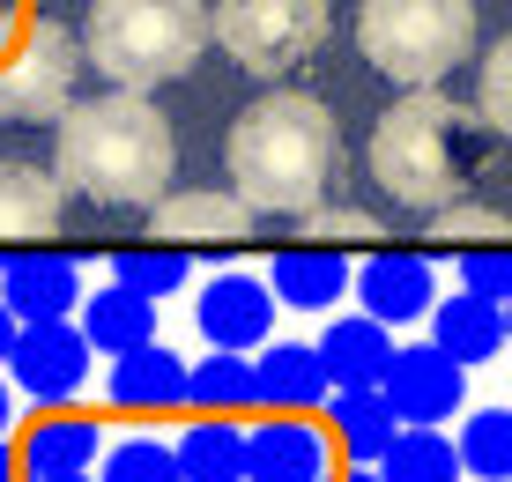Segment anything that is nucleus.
Wrapping results in <instances>:
<instances>
[{
  "label": "nucleus",
  "instance_id": "obj_1",
  "mask_svg": "<svg viewBox=\"0 0 512 482\" xmlns=\"http://www.w3.org/2000/svg\"><path fill=\"white\" fill-rule=\"evenodd\" d=\"M334 164H342V127L320 97L305 89H268L260 104H245L223 134V171L231 193L253 216H312L327 193Z\"/></svg>",
  "mask_w": 512,
  "mask_h": 482
},
{
  "label": "nucleus",
  "instance_id": "obj_2",
  "mask_svg": "<svg viewBox=\"0 0 512 482\" xmlns=\"http://www.w3.org/2000/svg\"><path fill=\"white\" fill-rule=\"evenodd\" d=\"M60 164L52 178L75 186L82 201L97 208H156L179 171V141H171V119L156 112L134 89H112V97L67 104L60 112Z\"/></svg>",
  "mask_w": 512,
  "mask_h": 482
},
{
  "label": "nucleus",
  "instance_id": "obj_3",
  "mask_svg": "<svg viewBox=\"0 0 512 482\" xmlns=\"http://www.w3.org/2000/svg\"><path fill=\"white\" fill-rule=\"evenodd\" d=\"M475 156H483V112L438 97V89H409L372 127V178L409 216H446L468 193Z\"/></svg>",
  "mask_w": 512,
  "mask_h": 482
},
{
  "label": "nucleus",
  "instance_id": "obj_4",
  "mask_svg": "<svg viewBox=\"0 0 512 482\" xmlns=\"http://www.w3.org/2000/svg\"><path fill=\"white\" fill-rule=\"evenodd\" d=\"M208 45V8L201 0H90L82 60L112 89H156L179 82Z\"/></svg>",
  "mask_w": 512,
  "mask_h": 482
},
{
  "label": "nucleus",
  "instance_id": "obj_5",
  "mask_svg": "<svg viewBox=\"0 0 512 482\" xmlns=\"http://www.w3.org/2000/svg\"><path fill=\"white\" fill-rule=\"evenodd\" d=\"M357 45L386 82L438 89L475 52V8L468 0H364Z\"/></svg>",
  "mask_w": 512,
  "mask_h": 482
},
{
  "label": "nucleus",
  "instance_id": "obj_6",
  "mask_svg": "<svg viewBox=\"0 0 512 482\" xmlns=\"http://www.w3.org/2000/svg\"><path fill=\"white\" fill-rule=\"evenodd\" d=\"M208 30L223 38V52L245 75H290L327 45L334 8L327 0H216Z\"/></svg>",
  "mask_w": 512,
  "mask_h": 482
},
{
  "label": "nucleus",
  "instance_id": "obj_7",
  "mask_svg": "<svg viewBox=\"0 0 512 482\" xmlns=\"http://www.w3.org/2000/svg\"><path fill=\"white\" fill-rule=\"evenodd\" d=\"M82 45L60 23H30L23 45L0 60V119H60L75 104Z\"/></svg>",
  "mask_w": 512,
  "mask_h": 482
},
{
  "label": "nucleus",
  "instance_id": "obj_8",
  "mask_svg": "<svg viewBox=\"0 0 512 482\" xmlns=\"http://www.w3.org/2000/svg\"><path fill=\"white\" fill-rule=\"evenodd\" d=\"M379 394L401 416V431H438V423L461 416V401H468V364H453L438 342H409V349H394Z\"/></svg>",
  "mask_w": 512,
  "mask_h": 482
},
{
  "label": "nucleus",
  "instance_id": "obj_9",
  "mask_svg": "<svg viewBox=\"0 0 512 482\" xmlns=\"http://www.w3.org/2000/svg\"><path fill=\"white\" fill-rule=\"evenodd\" d=\"M90 334L82 327H67V319H38V327H23L15 334V356H8V371H15V386H23L30 401H75L82 386H90Z\"/></svg>",
  "mask_w": 512,
  "mask_h": 482
},
{
  "label": "nucleus",
  "instance_id": "obj_10",
  "mask_svg": "<svg viewBox=\"0 0 512 482\" xmlns=\"http://www.w3.org/2000/svg\"><path fill=\"white\" fill-rule=\"evenodd\" d=\"M275 290L260 275H245V267H231V275H208L201 282V334L208 349H231V356H253L268 349L275 334Z\"/></svg>",
  "mask_w": 512,
  "mask_h": 482
},
{
  "label": "nucleus",
  "instance_id": "obj_11",
  "mask_svg": "<svg viewBox=\"0 0 512 482\" xmlns=\"http://www.w3.org/2000/svg\"><path fill=\"white\" fill-rule=\"evenodd\" d=\"M357 297L379 327H416L438 305V267L423 253H372L364 275H357Z\"/></svg>",
  "mask_w": 512,
  "mask_h": 482
},
{
  "label": "nucleus",
  "instance_id": "obj_12",
  "mask_svg": "<svg viewBox=\"0 0 512 482\" xmlns=\"http://www.w3.org/2000/svg\"><path fill=\"white\" fill-rule=\"evenodd\" d=\"M0 305L23 319V327L67 319V312H82V267L67 253H15L0 267Z\"/></svg>",
  "mask_w": 512,
  "mask_h": 482
},
{
  "label": "nucleus",
  "instance_id": "obj_13",
  "mask_svg": "<svg viewBox=\"0 0 512 482\" xmlns=\"http://www.w3.org/2000/svg\"><path fill=\"white\" fill-rule=\"evenodd\" d=\"M327 431L305 416H282L245 431V482H334L327 475Z\"/></svg>",
  "mask_w": 512,
  "mask_h": 482
},
{
  "label": "nucleus",
  "instance_id": "obj_14",
  "mask_svg": "<svg viewBox=\"0 0 512 482\" xmlns=\"http://www.w3.org/2000/svg\"><path fill=\"white\" fill-rule=\"evenodd\" d=\"M253 386H260V408H275V416H312L334 394V379H327L312 342H268L260 364H253Z\"/></svg>",
  "mask_w": 512,
  "mask_h": 482
},
{
  "label": "nucleus",
  "instance_id": "obj_15",
  "mask_svg": "<svg viewBox=\"0 0 512 482\" xmlns=\"http://www.w3.org/2000/svg\"><path fill=\"white\" fill-rule=\"evenodd\" d=\"M186 371L179 364V349H164V342H141L127 356H112V371H104V394H112V408H179L186 401Z\"/></svg>",
  "mask_w": 512,
  "mask_h": 482
},
{
  "label": "nucleus",
  "instance_id": "obj_16",
  "mask_svg": "<svg viewBox=\"0 0 512 482\" xmlns=\"http://www.w3.org/2000/svg\"><path fill=\"white\" fill-rule=\"evenodd\" d=\"M312 349H320V364H327L334 394H342V386H379L401 342H394V327H379L372 312H357V319H334V327H327Z\"/></svg>",
  "mask_w": 512,
  "mask_h": 482
},
{
  "label": "nucleus",
  "instance_id": "obj_17",
  "mask_svg": "<svg viewBox=\"0 0 512 482\" xmlns=\"http://www.w3.org/2000/svg\"><path fill=\"white\" fill-rule=\"evenodd\" d=\"M268 290H275V305L327 312V305H342V290H349V260L327 253V245H290V253H275V267H268Z\"/></svg>",
  "mask_w": 512,
  "mask_h": 482
},
{
  "label": "nucleus",
  "instance_id": "obj_18",
  "mask_svg": "<svg viewBox=\"0 0 512 482\" xmlns=\"http://www.w3.org/2000/svg\"><path fill=\"white\" fill-rule=\"evenodd\" d=\"M327 423H334V438H342V453L357 460V468H379L386 445L401 438V416L386 408L379 386H342V394H327Z\"/></svg>",
  "mask_w": 512,
  "mask_h": 482
},
{
  "label": "nucleus",
  "instance_id": "obj_19",
  "mask_svg": "<svg viewBox=\"0 0 512 482\" xmlns=\"http://www.w3.org/2000/svg\"><path fill=\"white\" fill-rule=\"evenodd\" d=\"M431 342L453 356V364H490L505 349V305H483V297H438L431 305Z\"/></svg>",
  "mask_w": 512,
  "mask_h": 482
},
{
  "label": "nucleus",
  "instance_id": "obj_20",
  "mask_svg": "<svg viewBox=\"0 0 512 482\" xmlns=\"http://www.w3.org/2000/svg\"><path fill=\"white\" fill-rule=\"evenodd\" d=\"M60 178L38 164H0V245L8 238H52L60 230Z\"/></svg>",
  "mask_w": 512,
  "mask_h": 482
},
{
  "label": "nucleus",
  "instance_id": "obj_21",
  "mask_svg": "<svg viewBox=\"0 0 512 482\" xmlns=\"http://www.w3.org/2000/svg\"><path fill=\"white\" fill-rule=\"evenodd\" d=\"M82 334H90L97 356H127V349H141V342H156V297L104 282L97 297H82Z\"/></svg>",
  "mask_w": 512,
  "mask_h": 482
},
{
  "label": "nucleus",
  "instance_id": "obj_22",
  "mask_svg": "<svg viewBox=\"0 0 512 482\" xmlns=\"http://www.w3.org/2000/svg\"><path fill=\"white\" fill-rule=\"evenodd\" d=\"M149 223L156 238H231V230L253 223V208L238 193H179V201H156Z\"/></svg>",
  "mask_w": 512,
  "mask_h": 482
},
{
  "label": "nucleus",
  "instance_id": "obj_23",
  "mask_svg": "<svg viewBox=\"0 0 512 482\" xmlns=\"http://www.w3.org/2000/svg\"><path fill=\"white\" fill-rule=\"evenodd\" d=\"M90 460H97V423H82V416L30 423V438H23L30 475H90Z\"/></svg>",
  "mask_w": 512,
  "mask_h": 482
},
{
  "label": "nucleus",
  "instance_id": "obj_24",
  "mask_svg": "<svg viewBox=\"0 0 512 482\" xmlns=\"http://www.w3.org/2000/svg\"><path fill=\"white\" fill-rule=\"evenodd\" d=\"M379 475L386 482H461V445H453L446 431H401L394 445H386V460H379Z\"/></svg>",
  "mask_w": 512,
  "mask_h": 482
},
{
  "label": "nucleus",
  "instance_id": "obj_25",
  "mask_svg": "<svg viewBox=\"0 0 512 482\" xmlns=\"http://www.w3.org/2000/svg\"><path fill=\"white\" fill-rule=\"evenodd\" d=\"M179 475L186 482H245V431L238 423H193L179 438Z\"/></svg>",
  "mask_w": 512,
  "mask_h": 482
},
{
  "label": "nucleus",
  "instance_id": "obj_26",
  "mask_svg": "<svg viewBox=\"0 0 512 482\" xmlns=\"http://www.w3.org/2000/svg\"><path fill=\"white\" fill-rule=\"evenodd\" d=\"M186 401L193 408H216V416H231V408H253L260 401V386H253V364L231 349H208L201 364L186 371Z\"/></svg>",
  "mask_w": 512,
  "mask_h": 482
},
{
  "label": "nucleus",
  "instance_id": "obj_27",
  "mask_svg": "<svg viewBox=\"0 0 512 482\" xmlns=\"http://www.w3.org/2000/svg\"><path fill=\"white\" fill-rule=\"evenodd\" d=\"M453 445L475 482H512V408H475Z\"/></svg>",
  "mask_w": 512,
  "mask_h": 482
},
{
  "label": "nucleus",
  "instance_id": "obj_28",
  "mask_svg": "<svg viewBox=\"0 0 512 482\" xmlns=\"http://www.w3.org/2000/svg\"><path fill=\"white\" fill-rule=\"evenodd\" d=\"M97 482H186L179 475V445H156V438H127L104 453Z\"/></svg>",
  "mask_w": 512,
  "mask_h": 482
},
{
  "label": "nucleus",
  "instance_id": "obj_29",
  "mask_svg": "<svg viewBox=\"0 0 512 482\" xmlns=\"http://www.w3.org/2000/svg\"><path fill=\"white\" fill-rule=\"evenodd\" d=\"M112 282L119 290H141V297H171L186 282V253H112Z\"/></svg>",
  "mask_w": 512,
  "mask_h": 482
},
{
  "label": "nucleus",
  "instance_id": "obj_30",
  "mask_svg": "<svg viewBox=\"0 0 512 482\" xmlns=\"http://www.w3.org/2000/svg\"><path fill=\"white\" fill-rule=\"evenodd\" d=\"M461 290L483 297V305H505L512 297V245H475V253H461Z\"/></svg>",
  "mask_w": 512,
  "mask_h": 482
},
{
  "label": "nucleus",
  "instance_id": "obj_31",
  "mask_svg": "<svg viewBox=\"0 0 512 482\" xmlns=\"http://www.w3.org/2000/svg\"><path fill=\"white\" fill-rule=\"evenodd\" d=\"M483 127H498L512 141V38H498V52L483 67Z\"/></svg>",
  "mask_w": 512,
  "mask_h": 482
},
{
  "label": "nucleus",
  "instance_id": "obj_32",
  "mask_svg": "<svg viewBox=\"0 0 512 482\" xmlns=\"http://www.w3.org/2000/svg\"><path fill=\"white\" fill-rule=\"evenodd\" d=\"M438 230H505V216H490V208H446V216H431Z\"/></svg>",
  "mask_w": 512,
  "mask_h": 482
},
{
  "label": "nucleus",
  "instance_id": "obj_33",
  "mask_svg": "<svg viewBox=\"0 0 512 482\" xmlns=\"http://www.w3.org/2000/svg\"><path fill=\"white\" fill-rule=\"evenodd\" d=\"M15 334H23V319H15L8 305H0V364H8V356H15Z\"/></svg>",
  "mask_w": 512,
  "mask_h": 482
},
{
  "label": "nucleus",
  "instance_id": "obj_34",
  "mask_svg": "<svg viewBox=\"0 0 512 482\" xmlns=\"http://www.w3.org/2000/svg\"><path fill=\"white\" fill-rule=\"evenodd\" d=\"M8 423H15V394L0 386V438H8Z\"/></svg>",
  "mask_w": 512,
  "mask_h": 482
},
{
  "label": "nucleus",
  "instance_id": "obj_35",
  "mask_svg": "<svg viewBox=\"0 0 512 482\" xmlns=\"http://www.w3.org/2000/svg\"><path fill=\"white\" fill-rule=\"evenodd\" d=\"M0 482H15V453H8V438H0Z\"/></svg>",
  "mask_w": 512,
  "mask_h": 482
},
{
  "label": "nucleus",
  "instance_id": "obj_36",
  "mask_svg": "<svg viewBox=\"0 0 512 482\" xmlns=\"http://www.w3.org/2000/svg\"><path fill=\"white\" fill-rule=\"evenodd\" d=\"M342 482H386V475H379V468H349Z\"/></svg>",
  "mask_w": 512,
  "mask_h": 482
},
{
  "label": "nucleus",
  "instance_id": "obj_37",
  "mask_svg": "<svg viewBox=\"0 0 512 482\" xmlns=\"http://www.w3.org/2000/svg\"><path fill=\"white\" fill-rule=\"evenodd\" d=\"M30 482H90V475H30Z\"/></svg>",
  "mask_w": 512,
  "mask_h": 482
},
{
  "label": "nucleus",
  "instance_id": "obj_38",
  "mask_svg": "<svg viewBox=\"0 0 512 482\" xmlns=\"http://www.w3.org/2000/svg\"><path fill=\"white\" fill-rule=\"evenodd\" d=\"M505 342H512V297H505Z\"/></svg>",
  "mask_w": 512,
  "mask_h": 482
},
{
  "label": "nucleus",
  "instance_id": "obj_39",
  "mask_svg": "<svg viewBox=\"0 0 512 482\" xmlns=\"http://www.w3.org/2000/svg\"><path fill=\"white\" fill-rule=\"evenodd\" d=\"M0 8H8V0H0Z\"/></svg>",
  "mask_w": 512,
  "mask_h": 482
}]
</instances>
